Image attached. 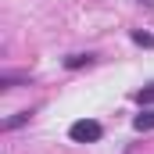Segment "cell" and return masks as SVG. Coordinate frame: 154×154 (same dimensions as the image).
I'll list each match as a JSON object with an SVG mask.
<instances>
[{
  "mask_svg": "<svg viewBox=\"0 0 154 154\" xmlns=\"http://www.w3.org/2000/svg\"><path fill=\"white\" fill-rule=\"evenodd\" d=\"M22 82H29V75H11V72H7V75H0V90L7 93V90H14V86H22Z\"/></svg>",
  "mask_w": 154,
  "mask_h": 154,
  "instance_id": "obj_5",
  "label": "cell"
},
{
  "mask_svg": "<svg viewBox=\"0 0 154 154\" xmlns=\"http://www.w3.org/2000/svg\"><path fill=\"white\" fill-rule=\"evenodd\" d=\"M129 36H133V43H140V47H154V36H151V32H143V29H133Z\"/></svg>",
  "mask_w": 154,
  "mask_h": 154,
  "instance_id": "obj_7",
  "label": "cell"
},
{
  "mask_svg": "<svg viewBox=\"0 0 154 154\" xmlns=\"http://www.w3.org/2000/svg\"><path fill=\"white\" fill-rule=\"evenodd\" d=\"M133 129H136V133H147V129H154V111H140V115L133 118Z\"/></svg>",
  "mask_w": 154,
  "mask_h": 154,
  "instance_id": "obj_3",
  "label": "cell"
},
{
  "mask_svg": "<svg viewBox=\"0 0 154 154\" xmlns=\"http://www.w3.org/2000/svg\"><path fill=\"white\" fill-rule=\"evenodd\" d=\"M29 118H32V111H14V115L4 122V129H18V125H25Z\"/></svg>",
  "mask_w": 154,
  "mask_h": 154,
  "instance_id": "obj_6",
  "label": "cell"
},
{
  "mask_svg": "<svg viewBox=\"0 0 154 154\" xmlns=\"http://www.w3.org/2000/svg\"><path fill=\"white\" fill-rule=\"evenodd\" d=\"M133 100H136L140 108H151V104H154V86H143V90H136V93H133Z\"/></svg>",
  "mask_w": 154,
  "mask_h": 154,
  "instance_id": "obj_4",
  "label": "cell"
},
{
  "mask_svg": "<svg viewBox=\"0 0 154 154\" xmlns=\"http://www.w3.org/2000/svg\"><path fill=\"white\" fill-rule=\"evenodd\" d=\"M136 4H143L147 11H154V0H136Z\"/></svg>",
  "mask_w": 154,
  "mask_h": 154,
  "instance_id": "obj_8",
  "label": "cell"
},
{
  "mask_svg": "<svg viewBox=\"0 0 154 154\" xmlns=\"http://www.w3.org/2000/svg\"><path fill=\"white\" fill-rule=\"evenodd\" d=\"M93 61H97L93 54H72V57H65V68H72V72H75V68H90Z\"/></svg>",
  "mask_w": 154,
  "mask_h": 154,
  "instance_id": "obj_2",
  "label": "cell"
},
{
  "mask_svg": "<svg viewBox=\"0 0 154 154\" xmlns=\"http://www.w3.org/2000/svg\"><path fill=\"white\" fill-rule=\"evenodd\" d=\"M68 136H72V143H97L104 136V125L93 122V118H79V122L68 125Z\"/></svg>",
  "mask_w": 154,
  "mask_h": 154,
  "instance_id": "obj_1",
  "label": "cell"
}]
</instances>
